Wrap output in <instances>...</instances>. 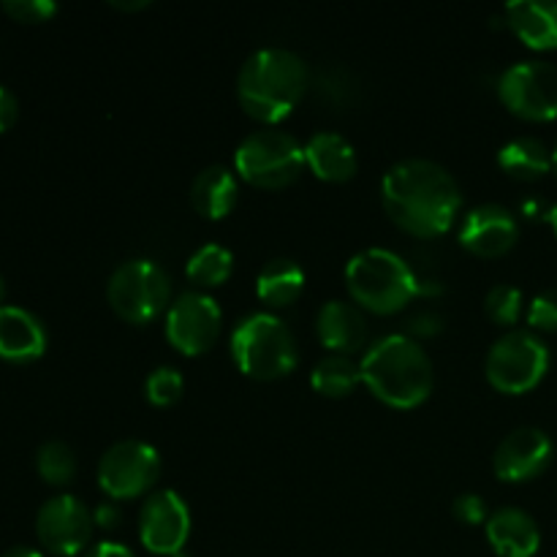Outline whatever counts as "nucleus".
I'll list each match as a JSON object with an SVG mask.
<instances>
[{"mask_svg":"<svg viewBox=\"0 0 557 557\" xmlns=\"http://www.w3.org/2000/svg\"><path fill=\"white\" fill-rule=\"evenodd\" d=\"M392 221L417 237H438L455 223L462 194L449 169L430 158H403L381 180Z\"/></svg>","mask_w":557,"mask_h":557,"instance_id":"f257e3e1","label":"nucleus"},{"mask_svg":"<svg viewBox=\"0 0 557 557\" xmlns=\"http://www.w3.org/2000/svg\"><path fill=\"white\" fill-rule=\"evenodd\" d=\"M308 90V65L286 47L256 49L237 76V96L245 112L264 123L286 117Z\"/></svg>","mask_w":557,"mask_h":557,"instance_id":"f03ea898","label":"nucleus"},{"mask_svg":"<svg viewBox=\"0 0 557 557\" xmlns=\"http://www.w3.org/2000/svg\"><path fill=\"white\" fill-rule=\"evenodd\" d=\"M362 381L379 400L395 408H417L435 384L433 362L411 335H384L359 362Z\"/></svg>","mask_w":557,"mask_h":557,"instance_id":"7ed1b4c3","label":"nucleus"},{"mask_svg":"<svg viewBox=\"0 0 557 557\" xmlns=\"http://www.w3.org/2000/svg\"><path fill=\"white\" fill-rule=\"evenodd\" d=\"M346 283L351 297L373 313H397L419 294V277L400 253L364 248L348 261Z\"/></svg>","mask_w":557,"mask_h":557,"instance_id":"20e7f679","label":"nucleus"},{"mask_svg":"<svg viewBox=\"0 0 557 557\" xmlns=\"http://www.w3.org/2000/svg\"><path fill=\"white\" fill-rule=\"evenodd\" d=\"M232 357L245 375L272 381L297 364V341L286 321L267 310L243 315L232 332Z\"/></svg>","mask_w":557,"mask_h":557,"instance_id":"39448f33","label":"nucleus"},{"mask_svg":"<svg viewBox=\"0 0 557 557\" xmlns=\"http://www.w3.org/2000/svg\"><path fill=\"white\" fill-rule=\"evenodd\" d=\"M237 172L256 188H286L305 166V147L288 131L261 128L245 136L234 152Z\"/></svg>","mask_w":557,"mask_h":557,"instance_id":"423d86ee","label":"nucleus"},{"mask_svg":"<svg viewBox=\"0 0 557 557\" xmlns=\"http://www.w3.org/2000/svg\"><path fill=\"white\" fill-rule=\"evenodd\" d=\"M107 297L120 319L131 324H147L169 310L172 281L156 261L131 259L112 272L107 283Z\"/></svg>","mask_w":557,"mask_h":557,"instance_id":"0eeeda50","label":"nucleus"},{"mask_svg":"<svg viewBox=\"0 0 557 557\" xmlns=\"http://www.w3.org/2000/svg\"><path fill=\"white\" fill-rule=\"evenodd\" d=\"M490 384L506 395L531 392L549 370V348L536 332L509 330L487 351Z\"/></svg>","mask_w":557,"mask_h":557,"instance_id":"6e6552de","label":"nucleus"},{"mask_svg":"<svg viewBox=\"0 0 557 557\" xmlns=\"http://www.w3.org/2000/svg\"><path fill=\"white\" fill-rule=\"evenodd\" d=\"M161 476V455L145 441H117L98 462V484L112 500H131L145 495Z\"/></svg>","mask_w":557,"mask_h":557,"instance_id":"1a4fd4ad","label":"nucleus"},{"mask_svg":"<svg viewBox=\"0 0 557 557\" xmlns=\"http://www.w3.org/2000/svg\"><path fill=\"white\" fill-rule=\"evenodd\" d=\"M498 96L525 120L557 117V65L549 60L511 63L498 79Z\"/></svg>","mask_w":557,"mask_h":557,"instance_id":"9d476101","label":"nucleus"},{"mask_svg":"<svg viewBox=\"0 0 557 557\" xmlns=\"http://www.w3.org/2000/svg\"><path fill=\"white\" fill-rule=\"evenodd\" d=\"M221 305L205 292H183L166 310V337L180 354H205L221 335Z\"/></svg>","mask_w":557,"mask_h":557,"instance_id":"9b49d317","label":"nucleus"},{"mask_svg":"<svg viewBox=\"0 0 557 557\" xmlns=\"http://www.w3.org/2000/svg\"><path fill=\"white\" fill-rule=\"evenodd\" d=\"M92 528V511L76 495H54L38 509L36 517L38 542L60 557L79 555L90 544Z\"/></svg>","mask_w":557,"mask_h":557,"instance_id":"f8f14e48","label":"nucleus"},{"mask_svg":"<svg viewBox=\"0 0 557 557\" xmlns=\"http://www.w3.org/2000/svg\"><path fill=\"white\" fill-rule=\"evenodd\" d=\"M190 536V511L183 495L174 490H158L139 511V539L150 553L183 555Z\"/></svg>","mask_w":557,"mask_h":557,"instance_id":"ddd939ff","label":"nucleus"},{"mask_svg":"<svg viewBox=\"0 0 557 557\" xmlns=\"http://www.w3.org/2000/svg\"><path fill=\"white\" fill-rule=\"evenodd\" d=\"M553 455V438L544 430L517 428L495 449L493 468L504 482H531L539 473L547 471Z\"/></svg>","mask_w":557,"mask_h":557,"instance_id":"4468645a","label":"nucleus"},{"mask_svg":"<svg viewBox=\"0 0 557 557\" xmlns=\"http://www.w3.org/2000/svg\"><path fill=\"white\" fill-rule=\"evenodd\" d=\"M517 237H520V223L515 212L506 210L504 205H493V201L479 205L462 218L460 243L484 259L504 256L506 250L515 248Z\"/></svg>","mask_w":557,"mask_h":557,"instance_id":"2eb2a0df","label":"nucleus"},{"mask_svg":"<svg viewBox=\"0 0 557 557\" xmlns=\"http://www.w3.org/2000/svg\"><path fill=\"white\" fill-rule=\"evenodd\" d=\"M47 351V330L41 319L20 305L0 308V359L25 364Z\"/></svg>","mask_w":557,"mask_h":557,"instance_id":"dca6fc26","label":"nucleus"},{"mask_svg":"<svg viewBox=\"0 0 557 557\" xmlns=\"http://www.w3.org/2000/svg\"><path fill=\"white\" fill-rule=\"evenodd\" d=\"M487 542L500 557H536L542 547V531L525 509L504 506L490 515Z\"/></svg>","mask_w":557,"mask_h":557,"instance_id":"f3484780","label":"nucleus"},{"mask_svg":"<svg viewBox=\"0 0 557 557\" xmlns=\"http://www.w3.org/2000/svg\"><path fill=\"white\" fill-rule=\"evenodd\" d=\"M315 332H319V341L332 348V354L351 357L368 341V321L357 305L330 299L315 315Z\"/></svg>","mask_w":557,"mask_h":557,"instance_id":"a211bd4d","label":"nucleus"},{"mask_svg":"<svg viewBox=\"0 0 557 557\" xmlns=\"http://www.w3.org/2000/svg\"><path fill=\"white\" fill-rule=\"evenodd\" d=\"M305 163L326 183H346L357 172V150L335 131H315L305 141Z\"/></svg>","mask_w":557,"mask_h":557,"instance_id":"6ab92c4d","label":"nucleus"},{"mask_svg":"<svg viewBox=\"0 0 557 557\" xmlns=\"http://www.w3.org/2000/svg\"><path fill=\"white\" fill-rule=\"evenodd\" d=\"M506 22L528 47H557V0H511L506 5Z\"/></svg>","mask_w":557,"mask_h":557,"instance_id":"aec40b11","label":"nucleus"},{"mask_svg":"<svg viewBox=\"0 0 557 557\" xmlns=\"http://www.w3.org/2000/svg\"><path fill=\"white\" fill-rule=\"evenodd\" d=\"M237 177L226 166H218V163L201 169L194 180V188H190L194 207L205 218H212V221L228 215L234 210V205H237Z\"/></svg>","mask_w":557,"mask_h":557,"instance_id":"412c9836","label":"nucleus"},{"mask_svg":"<svg viewBox=\"0 0 557 557\" xmlns=\"http://www.w3.org/2000/svg\"><path fill=\"white\" fill-rule=\"evenodd\" d=\"M498 163L517 180H539L553 169V150L539 136H515L498 152Z\"/></svg>","mask_w":557,"mask_h":557,"instance_id":"4be33fe9","label":"nucleus"},{"mask_svg":"<svg viewBox=\"0 0 557 557\" xmlns=\"http://www.w3.org/2000/svg\"><path fill=\"white\" fill-rule=\"evenodd\" d=\"M305 286V272L302 267L294 259H270L261 267L259 277H256V292L272 308H281V305H292L294 299L302 294Z\"/></svg>","mask_w":557,"mask_h":557,"instance_id":"5701e85b","label":"nucleus"},{"mask_svg":"<svg viewBox=\"0 0 557 557\" xmlns=\"http://www.w3.org/2000/svg\"><path fill=\"white\" fill-rule=\"evenodd\" d=\"M359 381H362V368L346 354H330V357L319 359L313 373H310V384L324 397L351 395Z\"/></svg>","mask_w":557,"mask_h":557,"instance_id":"b1692460","label":"nucleus"},{"mask_svg":"<svg viewBox=\"0 0 557 557\" xmlns=\"http://www.w3.org/2000/svg\"><path fill=\"white\" fill-rule=\"evenodd\" d=\"M234 270V256L232 250L223 248L218 243H207L196 250L194 256L185 264V272L194 283L199 286H221L223 281H228Z\"/></svg>","mask_w":557,"mask_h":557,"instance_id":"393cba45","label":"nucleus"},{"mask_svg":"<svg viewBox=\"0 0 557 557\" xmlns=\"http://www.w3.org/2000/svg\"><path fill=\"white\" fill-rule=\"evenodd\" d=\"M36 468L47 484H69L76 473V455L63 441H47L36 451Z\"/></svg>","mask_w":557,"mask_h":557,"instance_id":"a878e982","label":"nucleus"},{"mask_svg":"<svg viewBox=\"0 0 557 557\" xmlns=\"http://www.w3.org/2000/svg\"><path fill=\"white\" fill-rule=\"evenodd\" d=\"M484 310H487L495 324H517L522 313V292L517 286H509V283H498L484 297Z\"/></svg>","mask_w":557,"mask_h":557,"instance_id":"bb28decb","label":"nucleus"},{"mask_svg":"<svg viewBox=\"0 0 557 557\" xmlns=\"http://www.w3.org/2000/svg\"><path fill=\"white\" fill-rule=\"evenodd\" d=\"M183 389V373H180L177 368H169V364L152 370L145 381V395L152 406H172V403L180 400Z\"/></svg>","mask_w":557,"mask_h":557,"instance_id":"cd10ccee","label":"nucleus"},{"mask_svg":"<svg viewBox=\"0 0 557 557\" xmlns=\"http://www.w3.org/2000/svg\"><path fill=\"white\" fill-rule=\"evenodd\" d=\"M528 321L531 326L544 332L557 330V288H544L542 294H536L528 308Z\"/></svg>","mask_w":557,"mask_h":557,"instance_id":"c85d7f7f","label":"nucleus"},{"mask_svg":"<svg viewBox=\"0 0 557 557\" xmlns=\"http://www.w3.org/2000/svg\"><path fill=\"white\" fill-rule=\"evenodd\" d=\"M3 11L16 22H47L58 11L54 0H3Z\"/></svg>","mask_w":557,"mask_h":557,"instance_id":"c756f323","label":"nucleus"},{"mask_svg":"<svg viewBox=\"0 0 557 557\" xmlns=\"http://www.w3.org/2000/svg\"><path fill=\"white\" fill-rule=\"evenodd\" d=\"M451 511H455L457 520L466 522V525H479V522L490 520L487 506H484V498H482V495H473V493L460 495V498L455 500V506H451Z\"/></svg>","mask_w":557,"mask_h":557,"instance_id":"7c9ffc66","label":"nucleus"},{"mask_svg":"<svg viewBox=\"0 0 557 557\" xmlns=\"http://www.w3.org/2000/svg\"><path fill=\"white\" fill-rule=\"evenodd\" d=\"M16 114H20L16 96L9 90V87L0 85V134H3V131H9L11 125L16 123Z\"/></svg>","mask_w":557,"mask_h":557,"instance_id":"2f4dec72","label":"nucleus"},{"mask_svg":"<svg viewBox=\"0 0 557 557\" xmlns=\"http://www.w3.org/2000/svg\"><path fill=\"white\" fill-rule=\"evenodd\" d=\"M441 315H435L433 310H424V313H417L408 319V326H411L413 335H435V332H441Z\"/></svg>","mask_w":557,"mask_h":557,"instance_id":"473e14b6","label":"nucleus"},{"mask_svg":"<svg viewBox=\"0 0 557 557\" xmlns=\"http://www.w3.org/2000/svg\"><path fill=\"white\" fill-rule=\"evenodd\" d=\"M92 520H96V525H101V528H117L120 520H123V515H120V509L114 500H107V504L96 506V511H92Z\"/></svg>","mask_w":557,"mask_h":557,"instance_id":"72a5a7b5","label":"nucleus"},{"mask_svg":"<svg viewBox=\"0 0 557 557\" xmlns=\"http://www.w3.org/2000/svg\"><path fill=\"white\" fill-rule=\"evenodd\" d=\"M85 557H134L125 544H117V542H98L96 547H90L85 553Z\"/></svg>","mask_w":557,"mask_h":557,"instance_id":"f704fd0d","label":"nucleus"},{"mask_svg":"<svg viewBox=\"0 0 557 557\" xmlns=\"http://www.w3.org/2000/svg\"><path fill=\"white\" fill-rule=\"evenodd\" d=\"M114 9H123V11H139L150 5V0H112Z\"/></svg>","mask_w":557,"mask_h":557,"instance_id":"c9c22d12","label":"nucleus"},{"mask_svg":"<svg viewBox=\"0 0 557 557\" xmlns=\"http://www.w3.org/2000/svg\"><path fill=\"white\" fill-rule=\"evenodd\" d=\"M3 557H44V555L33 547H11L9 553H3Z\"/></svg>","mask_w":557,"mask_h":557,"instance_id":"e433bc0d","label":"nucleus"},{"mask_svg":"<svg viewBox=\"0 0 557 557\" xmlns=\"http://www.w3.org/2000/svg\"><path fill=\"white\" fill-rule=\"evenodd\" d=\"M3 302H5V281L3 275H0V308H3Z\"/></svg>","mask_w":557,"mask_h":557,"instance_id":"4c0bfd02","label":"nucleus"},{"mask_svg":"<svg viewBox=\"0 0 557 557\" xmlns=\"http://www.w3.org/2000/svg\"><path fill=\"white\" fill-rule=\"evenodd\" d=\"M549 223H553V228H555V234H557V205L553 207V210H549Z\"/></svg>","mask_w":557,"mask_h":557,"instance_id":"58836bf2","label":"nucleus"},{"mask_svg":"<svg viewBox=\"0 0 557 557\" xmlns=\"http://www.w3.org/2000/svg\"><path fill=\"white\" fill-rule=\"evenodd\" d=\"M553 169H555V174H557V147L553 150Z\"/></svg>","mask_w":557,"mask_h":557,"instance_id":"ea45409f","label":"nucleus"}]
</instances>
